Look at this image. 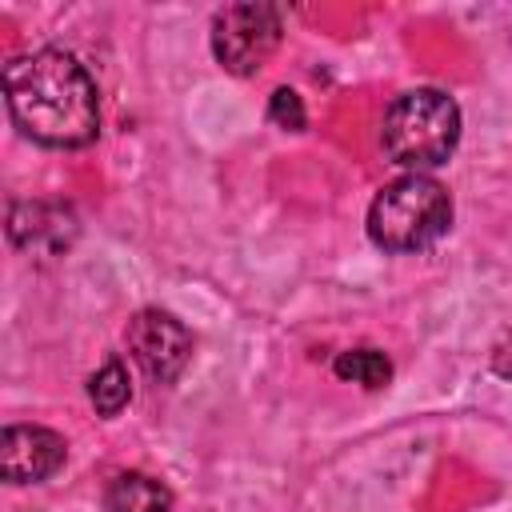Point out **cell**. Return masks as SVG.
<instances>
[{
  "mask_svg": "<svg viewBox=\"0 0 512 512\" xmlns=\"http://www.w3.org/2000/svg\"><path fill=\"white\" fill-rule=\"evenodd\" d=\"M12 124L44 148H88L100 132V92L64 48H36L4 68Z\"/></svg>",
  "mask_w": 512,
  "mask_h": 512,
  "instance_id": "6da1fadb",
  "label": "cell"
},
{
  "mask_svg": "<svg viewBox=\"0 0 512 512\" xmlns=\"http://www.w3.org/2000/svg\"><path fill=\"white\" fill-rule=\"evenodd\" d=\"M380 140L388 160L408 172L440 168L460 144V104L440 88L400 92L384 112Z\"/></svg>",
  "mask_w": 512,
  "mask_h": 512,
  "instance_id": "7a4b0ae2",
  "label": "cell"
},
{
  "mask_svg": "<svg viewBox=\"0 0 512 512\" xmlns=\"http://www.w3.org/2000/svg\"><path fill=\"white\" fill-rule=\"evenodd\" d=\"M452 228V196L440 180L408 172L388 180L368 204V240L384 252H420Z\"/></svg>",
  "mask_w": 512,
  "mask_h": 512,
  "instance_id": "3957f363",
  "label": "cell"
},
{
  "mask_svg": "<svg viewBox=\"0 0 512 512\" xmlns=\"http://www.w3.org/2000/svg\"><path fill=\"white\" fill-rule=\"evenodd\" d=\"M284 36V12L276 4H224L212 16V56L232 76H256Z\"/></svg>",
  "mask_w": 512,
  "mask_h": 512,
  "instance_id": "277c9868",
  "label": "cell"
},
{
  "mask_svg": "<svg viewBox=\"0 0 512 512\" xmlns=\"http://www.w3.org/2000/svg\"><path fill=\"white\" fill-rule=\"evenodd\" d=\"M124 344L152 384H176L192 360V332L164 308H140L124 328Z\"/></svg>",
  "mask_w": 512,
  "mask_h": 512,
  "instance_id": "5b68a950",
  "label": "cell"
},
{
  "mask_svg": "<svg viewBox=\"0 0 512 512\" xmlns=\"http://www.w3.org/2000/svg\"><path fill=\"white\" fill-rule=\"evenodd\" d=\"M80 236V216L64 200H16L8 208V240L32 260H60Z\"/></svg>",
  "mask_w": 512,
  "mask_h": 512,
  "instance_id": "8992f818",
  "label": "cell"
},
{
  "mask_svg": "<svg viewBox=\"0 0 512 512\" xmlns=\"http://www.w3.org/2000/svg\"><path fill=\"white\" fill-rule=\"evenodd\" d=\"M68 460V444L60 432L40 424H8L0 432V472L8 484H40L56 476Z\"/></svg>",
  "mask_w": 512,
  "mask_h": 512,
  "instance_id": "52a82bcc",
  "label": "cell"
},
{
  "mask_svg": "<svg viewBox=\"0 0 512 512\" xmlns=\"http://www.w3.org/2000/svg\"><path fill=\"white\" fill-rule=\"evenodd\" d=\"M108 512H172V488L148 472H120L104 488Z\"/></svg>",
  "mask_w": 512,
  "mask_h": 512,
  "instance_id": "ba28073f",
  "label": "cell"
},
{
  "mask_svg": "<svg viewBox=\"0 0 512 512\" xmlns=\"http://www.w3.org/2000/svg\"><path fill=\"white\" fill-rule=\"evenodd\" d=\"M88 400H92L96 416H104V420H112V416H120L128 408V400H132V376H128V368H124L120 356H108L88 376Z\"/></svg>",
  "mask_w": 512,
  "mask_h": 512,
  "instance_id": "9c48e42d",
  "label": "cell"
},
{
  "mask_svg": "<svg viewBox=\"0 0 512 512\" xmlns=\"http://www.w3.org/2000/svg\"><path fill=\"white\" fill-rule=\"evenodd\" d=\"M332 372L340 380H352V384L376 392V388H384L392 380V360L380 348H348V352H340L332 360Z\"/></svg>",
  "mask_w": 512,
  "mask_h": 512,
  "instance_id": "30bf717a",
  "label": "cell"
},
{
  "mask_svg": "<svg viewBox=\"0 0 512 512\" xmlns=\"http://www.w3.org/2000/svg\"><path fill=\"white\" fill-rule=\"evenodd\" d=\"M268 120L284 132H304L308 128V112H304V100L296 88H276L268 96Z\"/></svg>",
  "mask_w": 512,
  "mask_h": 512,
  "instance_id": "8fae6325",
  "label": "cell"
},
{
  "mask_svg": "<svg viewBox=\"0 0 512 512\" xmlns=\"http://www.w3.org/2000/svg\"><path fill=\"white\" fill-rule=\"evenodd\" d=\"M492 372L500 380H512V328L492 344Z\"/></svg>",
  "mask_w": 512,
  "mask_h": 512,
  "instance_id": "7c38bea8",
  "label": "cell"
}]
</instances>
